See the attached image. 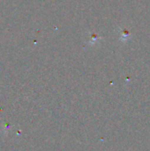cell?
<instances>
[{
	"instance_id": "obj_1",
	"label": "cell",
	"mask_w": 150,
	"mask_h": 151,
	"mask_svg": "<svg viewBox=\"0 0 150 151\" xmlns=\"http://www.w3.org/2000/svg\"><path fill=\"white\" fill-rule=\"evenodd\" d=\"M129 37H130V33L126 30H123V33L121 35V40L123 42H126Z\"/></svg>"
}]
</instances>
